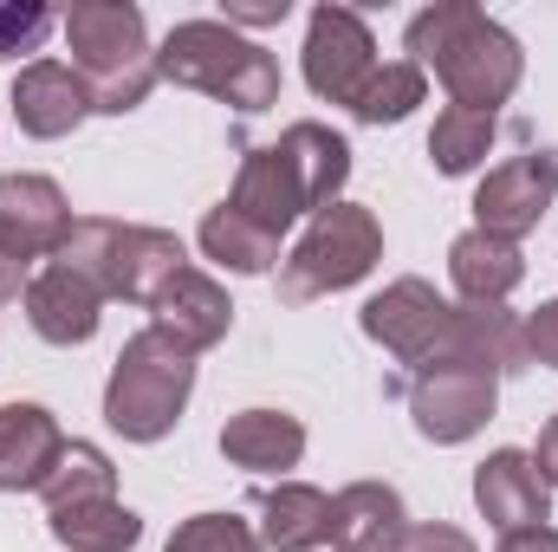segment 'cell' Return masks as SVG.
I'll return each mask as SVG.
<instances>
[{
    "label": "cell",
    "mask_w": 558,
    "mask_h": 552,
    "mask_svg": "<svg viewBox=\"0 0 558 552\" xmlns=\"http://www.w3.org/2000/svg\"><path fill=\"white\" fill-rule=\"evenodd\" d=\"M410 52H416V65L441 79V92L461 111H487V118H494V105H507L520 92V72H526L520 39L468 0H441V7L416 13Z\"/></svg>",
    "instance_id": "cell-1"
},
{
    "label": "cell",
    "mask_w": 558,
    "mask_h": 552,
    "mask_svg": "<svg viewBox=\"0 0 558 552\" xmlns=\"http://www.w3.org/2000/svg\"><path fill=\"white\" fill-rule=\"evenodd\" d=\"M59 26H65L72 72L85 79V98H92L98 118L137 111L143 98H149V85L162 79L156 52H149L143 7H131V0H78Z\"/></svg>",
    "instance_id": "cell-2"
},
{
    "label": "cell",
    "mask_w": 558,
    "mask_h": 552,
    "mask_svg": "<svg viewBox=\"0 0 558 552\" xmlns=\"http://www.w3.org/2000/svg\"><path fill=\"white\" fill-rule=\"evenodd\" d=\"M156 72L169 85H189V92H208L221 105H234L241 118H260L279 105V59L267 46L241 39L228 20H182L169 26L162 52H156Z\"/></svg>",
    "instance_id": "cell-3"
},
{
    "label": "cell",
    "mask_w": 558,
    "mask_h": 552,
    "mask_svg": "<svg viewBox=\"0 0 558 552\" xmlns=\"http://www.w3.org/2000/svg\"><path fill=\"white\" fill-rule=\"evenodd\" d=\"M189 391H195V358L175 338H162L156 325H143L137 338L118 351V364H111L105 422L124 442H162L189 410Z\"/></svg>",
    "instance_id": "cell-4"
},
{
    "label": "cell",
    "mask_w": 558,
    "mask_h": 552,
    "mask_svg": "<svg viewBox=\"0 0 558 552\" xmlns=\"http://www.w3.org/2000/svg\"><path fill=\"white\" fill-rule=\"evenodd\" d=\"M72 274H85L105 299H131V305H149L162 292V279L182 274L189 254L169 228H137V221H105V215H85L59 254Z\"/></svg>",
    "instance_id": "cell-5"
},
{
    "label": "cell",
    "mask_w": 558,
    "mask_h": 552,
    "mask_svg": "<svg viewBox=\"0 0 558 552\" xmlns=\"http://www.w3.org/2000/svg\"><path fill=\"white\" fill-rule=\"evenodd\" d=\"M384 261V228L371 208L357 202H331L312 215V228L299 235V248L279 261V299L286 305H312L325 292H344Z\"/></svg>",
    "instance_id": "cell-6"
},
{
    "label": "cell",
    "mask_w": 558,
    "mask_h": 552,
    "mask_svg": "<svg viewBox=\"0 0 558 552\" xmlns=\"http://www.w3.org/2000/svg\"><path fill=\"white\" fill-rule=\"evenodd\" d=\"M403 397H410V416L428 442H468L487 429V416L500 404V371L468 364V358H441V364H422L403 384Z\"/></svg>",
    "instance_id": "cell-7"
},
{
    "label": "cell",
    "mask_w": 558,
    "mask_h": 552,
    "mask_svg": "<svg viewBox=\"0 0 558 552\" xmlns=\"http://www.w3.org/2000/svg\"><path fill=\"white\" fill-rule=\"evenodd\" d=\"M364 338H377L397 364H435L441 358V345H448V325H454V305L428 286V279H397V286H384L371 305H364Z\"/></svg>",
    "instance_id": "cell-8"
},
{
    "label": "cell",
    "mask_w": 558,
    "mask_h": 552,
    "mask_svg": "<svg viewBox=\"0 0 558 552\" xmlns=\"http://www.w3.org/2000/svg\"><path fill=\"white\" fill-rule=\"evenodd\" d=\"M377 72V39L364 26V13L351 7H318L312 26H305V85L325 98V105H357V92L371 85Z\"/></svg>",
    "instance_id": "cell-9"
},
{
    "label": "cell",
    "mask_w": 558,
    "mask_h": 552,
    "mask_svg": "<svg viewBox=\"0 0 558 552\" xmlns=\"http://www.w3.org/2000/svg\"><path fill=\"white\" fill-rule=\"evenodd\" d=\"M558 195V149H526L500 169H487V182L474 189V228L481 235H500V241H520L539 228V215L553 208Z\"/></svg>",
    "instance_id": "cell-10"
},
{
    "label": "cell",
    "mask_w": 558,
    "mask_h": 552,
    "mask_svg": "<svg viewBox=\"0 0 558 552\" xmlns=\"http://www.w3.org/2000/svg\"><path fill=\"white\" fill-rule=\"evenodd\" d=\"M72 228H78L72 202L52 176H0V241L7 248H20L26 261H39V254L59 261Z\"/></svg>",
    "instance_id": "cell-11"
},
{
    "label": "cell",
    "mask_w": 558,
    "mask_h": 552,
    "mask_svg": "<svg viewBox=\"0 0 558 552\" xmlns=\"http://www.w3.org/2000/svg\"><path fill=\"white\" fill-rule=\"evenodd\" d=\"M149 325H156L162 338H175V345L195 358V351H215V345L228 338L234 299L202 274V267H182V274L162 279V292L149 299Z\"/></svg>",
    "instance_id": "cell-12"
},
{
    "label": "cell",
    "mask_w": 558,
    "mask_h": 552,
    "mask_svg": "<svg viewBox=\"0 0 558 552\" xmlns=\"http://www.w3.org/2000/svg\"><path fill=\"white\" fill-rule=\"evenodd\" d=\"M474 507L487 514V527L526 533V527H546L553 488L539 481V468H533L526 448H494V455L474 468Z\"/></svg>",
    "instance_id": "cell-13"
},
{
    "label": "cell",
    "mask_w": 558,
    "mask_h": 552,
    "mask_svg": "<svg viewBox=\"0 0 558 552\" xmlns=\"http://www.w3.org/2000/svg\"><path fill=\"white\" fill-rule=\"evenodd\" d=\"M228 208H241V215H247L254 228H267V235H286L299 215H312V202H305L292 163L279 156V143H247V149H241V176H234Z\"/></svg>",
    "instance_id": "cell-14"
},
{
    "label": "cell",
    "mask_w": 558,
    "mask_h": 552,
    "mask_svg": "<svg viewBox=\"0 0 558 552\" xmlns=\"http://www.w3.org/2000/svg\"><path fill=\"white\" fill-rule=\"evenodd\" d=\"M254 514H260V547L267 552H318L338 547V507L331 494L305 488V481H279L254 494Z\"/></svg>",
    "instance_id": "cell-15"
},
{
    "label": "cell",
    "mask_w": 558,
    "mask_h": 552,
    "mask_svg": "<svg viewBox=\"0 0 558 552\" xmlns=\"http://www.w3.org/2000/svg\"><path fill=\"white\" fill-rule=\"evenodd\" d=\"M13 118L26 137H65L92 118V98H85V79L59 59H33L20 79H13Z\"/></svg>",
    "instance_id": "cell-16"
},
{
    "label": "cell",
    "mask_w": 558,
    "mask_h": 552,
    "mask_svg": "<svg viewBox=\"0 0 558 552\" xmlns=\"http://www.w3.org/2000/svg\"><path fill=\"white\" fill-rule=\"evenodd\" d=\"M98 312H105V292L85 274H72L65 261L39 267L33 286H26V319L46 345H85L98 332Z\"/></svg>",
    "instance_id": "cell-17"
},
{
    "label": "cell",
    "mask_w": 558,
    "mask_h": 552,
    "mask_svg": "<svg viewBox=\"0 0 558 552\" xmlns=\"http://www.w3.org/2000/svg\"><path fill=\"white\" fill-rule=\"evenodd\" d=\"M65 435L59 416L39 404H7L0 410V494H39L46 475L59 468Z\"/></svg>",
    "instance_id": "cell-18"
},
{
    "label": "cell",
    "mask_w": 558,
    "mask_h": 552,
    "mask_svg": "<svg viewBox=\"0 0 558 552\" xmlns=\"http://www.w3.org/2000/svg\"><path fill=\"white\" fill-rule=\"evenodd\" d=\"M441 358H468V364H487V371L513 377V371H526L533 351H526V325L507 305H454V325H448Z\"/></svg>",
    "instance_id": "cell-19"
},
{
    "label": "cell",
    "mask_w": 558,
    "mask_h": 552,
    "mask_svg": "<svg viewBox=\"0 0 558 552\" xmlns=\"http://www.w3.org/2000/svg\"><path fill=\"white\" fill-rule=\"evenodd\" d=\"M448 279H454L461 305H507V292L526 279V254H520V241H500V235L468 228L448 248Z\"/></svg>",
    "instance_id": "cell-20"
},
{
    "label": "cell",
    "mask_w": 558,
    "mask_h": 552,
    "mask_svg": "<svg viewBox=\"0 0 558 552\" xmlns=\"http://www.w3.org/2000/svg\"><path fill=\"white\" fill-rule=\"evenodd\" d=\"M331 507H338V552H397V540L410 533L403 494L390 481H357L331 494Z\"/></svg>",
    "instance_id": "cell-21"
},
{
    "label": "cell",
    "mask_w": 558,
    "mask_h": 552,
    "mask_svg": "<svg viewBox=\"0 0 558 552\" xmlns=\"http://www.w3.org/2000/svg\"><path fill=\"white\" fill-rule=\"evenodd\" d=\"M221 455L234 468H254V475H279V468H299L305 455V422L286 410H241L228 416L221 429Z\"/></svg>",
    "instance_id": "cell-22"
},
{
    "label": "cell",
    "mask_w": 558,
    "mask_h": 552,
    "mask_svg": "<svg viewBox=\"0 0 558 552\" xmlns=\"http://www.w3.org/2000/svg\"><path fill=\"white\" fill-rule=\"evenodd\" d=\"M279 156L292 163V176H299L312 215L338 202V189H344V176H351V143L338 137V131H325V124H292V131L279 137Z\"/></svg>",
    "instance_id": "cell-23"
},
{
    "label": "cell",
    "mask_w": 558,
    "mask_h": 552,
    "mask_svg": "<svg viewBox=\"0 0 558 552\" xmlns=\"http://www.w3.org/2000/svg\"><path fill=\"white\" fill-rule=\"evenodd\" d=\"M46 520L65 552H131L143 540V520L124 501H85V507H59Z\"/></svg>",
    "instance_id": "cell-24"
},
{
    "label": "cell",
    "mask_w": 558,
    "mask_h": 552,
    "mask_svg": "<svg viewBox=\"0 0 558 552\" xmlns=\"http://www.w3.org/2000/svg\"><path fill=\"white\" fill-rule=\"evenodd\" d=\"M202 254L221 261V267H234V274H274L279 267V235L254 228L241 208L221 202V208L202 215Z\"/></svg>",
    "instance_id": "cell-25"
},
{
    "label": "cell",
    "mask_w": 558,
    "mask_h": 552,
    "mask_svg": "<svg viewBox=\"0 0 558 552\" xmlns=\"http://www.w3.org/2000/svg\"><path fill=\"white\" fill-rule=\"evenodd\" d=\"M111 488H118L111 455L92 448V442H65V455H59V468L46 475L39 501H46V514H59V507H85V501H118Z\"/></svg>",
    "instance_id": "cell-26"
},
{
    "label": "cell",
    "mask_w": 558,
    "mask_h": 552,
    "mask_svg": "<svg viewBox=\"0 0 558 552\" xmlns=\"http://www.w3.org/2000/svg\"><path fill=\"white\" fill-rule=\"evenodd\" d=\"M487 143H494V118H487V111L448 105V111L435 118V131H428V163H435L441 176H468V169L487 156Z\"/></svg>",
    "instance_id": "cell-27"
},
{
    "label": "cell",
    "mask_w": 558,
    "mask_h": 552,
    "mask_svg": "<svg viewBox=\"0 0 558 552\" xmlns=\"http://www.w3.org/2000/svg\"><path fill=\"white\" fill-rule=\"evenodd\" d=\"M422 92H428V79H422L416 59H403V65H377L371 85L357 92L351 118H357V124H403V118L422 105Z\"/></svg>",
    "instance_id": "cell-28"
},
{
    "label": "cell",
    "mask_w": 558,
    "mask_h": 552,
    "mask_svg": "<svg viewBox=\"0 0 558 552\" xmlns=\"http://www.w3.org/2000/svg\"><path fill=\"white\" fill-rule=\"evenodd\" d=\"M162 552H267V547H260V533H254L247 520H234V514H195V520H182V527L169 533Z\"/></svg>",
    "instance_id": "cell-29"
},
{
    "label": "cell",
    "mask_w": 558,
    "mask_h": 552,
    "mask_svg": "<svg viewBox=\"0 0 558 552\" xmlns=\"http://www.w3.org/2000/svg\"><path fill=\"white\" fill-rule=\"evenodd\" d=\"M52 26H59V13H46V7H0V59L39 52Z\"/></svg>",
    "instance_id": "cell-30"
},
{
    "label": "cell",
    "mask_w": 558,
    "mask_h": 552,
    "mask_svg": "<svg viewBox=\"0 0 558 552\" xmlns=\"http://www.w3.org/2000/svg\"><path fill=\"white\" fill-rule=\"evenodd\" d=\"M397 552H474V540H468L461 527H441V520H422V527H410V533L397 540Z\"/></svg>",
    "instance_id": "cell-31"
},
{
    "label": "cell",
    "mask_w": 558,
    "mask_h": 552,
    "mask_svg": "<svg viewBox=\"0 0 558 552\" xmlns=\"http://www.w3.org/2000/svg\"><path fill=\"white\" fill-rule=\"evenodd\" d=\"M526 351H533L539 364H553V371H558V299H546V305L526 319Z\"/></svg>",
    "instance_id": "cell-32"
},
{
    "label": "cell",
    "mask_w": 558,
    "mask_h": 552,
    "mask_svg": "<svg viewBox=\"0 0 558 552\" xmlns=\"http://www.w3.org/2000/svg\"><path fill=\"white\" fill-rule=\"evenodd\" d=\"M292 0H228V26H279Z\"/></svg>",
    "instance_id": "cell-33"
},
{
    "label": "cell",
    "mask_w": 558,
    "mask_h": 552,
    "mask_svg": "<svg viewBox=\"0 0 558 552\" xmlns=\"http://www.w3.org/2000/svg\"><path fill=\"white\" fill-rule=\"evenodd\" d=\"M26 286H33V261H26L20 248H7V241H0V305H7V299H20Z\"/></svg>",
    "instance_id": "cell-34"
},
{
    "label": "cell",
    "mask_w": 558,
    "mask_h": 552,
    "mask_svg": "<svg viewBox=\"0 0 558 552\" xmlns=\"http://www.w3.org/2000/svg\"><path fill=\"white\" fill-rule=\"evenodd\" d=\"M533 468H539V481L558 488V416L539 429V448H533Z\"/></svg>",
    "instance_id": "cell-35"
},
{
    "label": "cell",
    "mask_w": 558,
    "mask_h": 552,
    "mask_svg": "<svg viewBox=\"0 0 558 552\" xmlns=\"http://www.w3.org/2000/svg\"><path fill=\"white\" fill-rule=\"evenodd\" d=\"M500 552H558V533L553 527H526V533H507Z\"/></svg>",
    "instance_id": "cell-36"
}]
</instances>
